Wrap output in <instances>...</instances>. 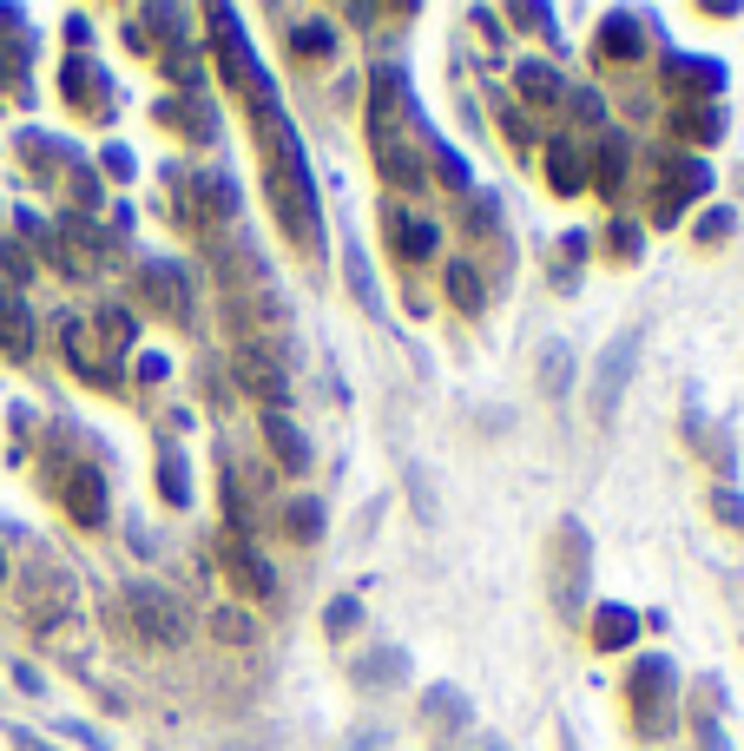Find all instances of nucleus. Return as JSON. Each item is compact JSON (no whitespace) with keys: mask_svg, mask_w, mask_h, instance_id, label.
I'll return each mask as SVG.
<instances>
[{"mask_svg":"<svg viewBox=\"0 0 744 751\" xmlns=\"http://www.w3.org/2000/svg\"><path fill=\"white\" fill-rule=\"evenodd\" d=\"M257 125H264V185H270V205H277V224L317 251L323 224H317V191H310V165H303V145L290 132V119L277 112L270 92H257Z\"/></svg>","mask_w":744,"mask_h":751,"instance_id":"obj_1","label":"nucleus"},{"mask_svg":"<svg viewBox=\"0 0 744 751\" xmlns=\"http://www.w3.org/2000/svg\"><path fill=\"white\" fill-rule=\"evenodd\" d=\"M633 713H640L646 739L673 732V673H666V660H640L633 666Z\"/></svg>","mask_w":744,"mask_h":751,"instance_id":"obj_2","label":"nucleus"},{"mask_svg":"<svg viewBox=\"0 0 744 751\" xmlns=\"http://www.w3.org/2000/svg\"><path fill=\"white\" fill-rule=\"evenodd\" d=\"M369 152H376V172L396 191H422V152L402 125H369Z\"/></svg>","mask_w":744,"mask_h":751,"instance_id":"obj_3","label":"nucleus"},{"mask_svg":"<svg viewBox=\"0 0 744 751\" xmlns=\"http://www.w3.org/2000/svg\"><path fill=\"white\" fill-rule=\"evenodd\" d=\"M125 607L138 614V633H145V640H165V647H171V640H185V620H178V600H171L165 587H152V581H138V587L125 594Z\"/></svg>","mask_w":744,"mask_h":751,"instance_id":"obj_4","label":"nucleus"},{"mask_svg":"<svg viewBox=\"0 0 744 751\" xmlns=\"http://www.w3.org/2000/svg\"><path fill=\"white\" fill-rule=\"evenodd\" d=\"M138 290H145L152 310H165L171 323H191V297H185V270H178V264H158V257H152V264L138 270Z\"/></svg>","mask_w":744,"mask_h":751,"instance_id":"obj_5","label":"nucleus"},{"mask_svg":"<svg viewBox=\"0 0 744 751\" xmlns=\"http://www.w3.org/2000/svg\"><path fill=\"white\" fill-rule=\"evenodd\" d=\"M237 383H244L257 402H270V409H277V402H290V376H284V369H277L257 343H244V350H237Z\"/></svg>","mask_w":744,"mask_h":751,"instance_id":"obj_6","label":"nucleus"},{"mask_svg":"<svg viewBox=\"0 0 744 751\" xmlns=\"http://www.w3.org/2000/svg\"><path fill=\"white\" fill-rule=\"evenodd\" d=\"M633 356H640V336H620V343L607 350V363H600V376H593V409H600V416H613V402H620V389H626V376H633Z\"/></svg>","mask_w":744,"mask_h":751,"instance_id":"obj_7","label":"nucleus"},{"mask_svg":"<svg viewBox=\"0 0 744 751\" xmlns=\"http://www.w3.org/2000/svg\"><path fill=\"white\" fill-rule=\"evenodd\" d=\"M218 554H224V574H231V581H237L251 600H270V594H277V574L264 567V554H257V548H244V541H224Z\"/></svg>","mask_w":744,"mask_h":751,"instance_id":"obj_8","label":"nucleus"},{"mask_svg":"<svg viewBox=\"0 0 744 751\" xmlns=\"http://www.w3.org/2000/svg\"><path fill=\"white\" fill-rule=\"evenodd\" d=\"M264 442H270L277 468H290V475H303V468H310V442H303V429H297L284 409H264Z\"/></svg>","mask_w":744,"mask_h":751,"instance_id":"obj_9","label":"nucleus"},{"mask_svg":"<svg viewBox=\"0 0 744 751\" xmlns=\"http://www.w3.org/2000/svg\"><path fill=\"white\" fill-rule=\"evenodd\" d=\"M66 508H73L79 528H99L106 521V482H99V468H73L66 475Z\"/></svg>","mask_w":744,"mask_h":751,"instance_id":"obj_10","label":"nucleus"},{"mask_svg":"<svg viewBox=\"0 0 744 751\" xmlns=\"http://www.w3.org/2000/svg\"><path fill=\"white\" fill-rule=\"evenodd\" d=\"M547 178H554L560 198H580V191H587V158H580L574 139H554V145H547Z\"/></svg>","mask_w":744,"mask_h":751,"instance_id":"obj_11","label":"nucleus"},{"mask_svg":"<svg viewBox=\"0 0 744 751\" xmlns=\"http://www.w3.org/2000/svg\"><path fill=\"white\" fill-rule=\"evenodd\" d=\"M389 238H396L402 257H429V251L442 244V231H435L429 218H409V211H389Z\"/></svg>","mask_w":744,"mask_h":751,"instance_id":"obj_12","label":"nucleus"},{"mask_svg":"<svg viewBox=\"0 0 744 751\" xmlns=\"http://www.w3.org/2000/svg\"><path fill=\"white\" fill-rule=\"evenodd\" d=\"M59 607H66V574L33 567V574H26V614H33V620H46V614H59Z\"/></svg>","mask_w":744,"mask_h":751,"instance_id":"obj_13","label":"nucleus"},{"mask_svg":"<svg viewBox=\"0 0 744 751\" xmlns=\"http://www.w3.org/2000/svg\"><path fill=\"white\" fill-rule=\"evenodd\" d=\"M640 640V614H626V607H600V620H593V647L600 653H620V647H633Z\"/></svg>","mask_w":744,"mask_h":751,"instance_id":"obj_14","label":"nucleus"},{"mask_svg":"<svg viewBox=\"0 0 744 751\" xmlns=\"http://www.w3.org/2000/svg\"><path fill=\"white\" fill-rule=\"evenodd\" d=\"M600 46H607L613 59H640V53H646V33H640V20H633V13H613V20H607V33H600Z\"/></svg>","mask_w":744,"mask_h":751,"instance_id":"obj_15","label":"nucleus"},{"mask_svg":"<svg viewBox=\"0 0 744 751\" xmlns=\"http://www.w3.org/2000/svg\"><path fill=\"white\" fill-rule=\"evenodd\" d=\"M521 99H528V106H554V99H560V73L541 66V59H528V66H521Z\"/></svg>","mask_w":744,"mask_h":751,"instance_id":"obj_16","label":"nucleus"},{"mask_svg":"<svg viewBox=\"0 0 744 751\" xmlns=\"http://www.w3.org/2000/svg\"><path fill=\"white\" fill-rule=\"evenodd\" d=\"M158 488H165V501H171V508H185V501H191V475H185V455H178V449H165V455H158Z\"/></svg>","mask_w":744,"mask_h":751,"instance_id":"obj_17","label":"nucleus"},{"mask_svg":"<svg viewBox=\"0 0 744 751\" xmlns=\"http://www.w3.org/2000/svg\"><path fill=\"white\" fill-rule=\"evenodd\" d=\"M290 46H297V59H317V53L330 59V53H336V26H330V20H303Z\"/></svg>","mask_w":744,"mask_h":751,"instance_id":"obj_18","label":"nucleus"},{"mask_svg":"<svg viewBox=\"0 0 744 751\" xmlns=\"http://www.w3.org/2000/svg\"><path fill=\"white\" fill-rule=\"evenodd\" d=\"M620 178H626V139L613 132V139L600 145V191H607V198H620Z\"/></svg>","mask_w":744,"mask_h":751,"instance_id":"obj_19","label":"nucleus"},{"mask_svg":"<svg viewBox=\"0 0 744 751\" xmlns=\"http://www.w3.org/2000/svg\"><path fill=\"white\" fill-rule=\"evenodd\" d=\"M284 534H290V541H317V534H323V501H290Z\"/></svg>","mask_w":744,"mask_h":751,"instance_id":"obj_20","label":"nucleus"},{"mask_svg":"<svg viewBox=\"0 0 744 751\" xmlns=\"http://www.w3.org/2000/svg\"><path fill=\"white\" fill-rule=\"evenodd\" d=\"M448 297L462 303V310H481L488 297H481V277H475V264H448Z\"/></svg>","mask_w":744,"mask_h":751,"instance_id":"obj_21","label":"nucleus"},{"mask_svg":"<svg viewBox=\"0 0 744 751\" xmlns=\"http://www.w3.org/2000/svg\"><path fill=\"white\" fill-rule=\"evenodd\" d=\"M211 633H224V640H237V647H244V640H251L244 607H218V614H211Z\"/></svg>","mask_w":744,"mask_h":751,"instance_id":"obj_22","label":"nucleus"},{"mask_svg":"<svg viewBox=\"0 0 744 751\" xmlns=\"http://www.w3.org/2000/svg\"><path fill=\"white\" fill-rule=\"evenodd\" d=\"M567 376H574V363H567V350L554 343V350H547V396H567Z\"/></svg>","mask_w":744,"mask_h":751,"instance_id":"obj_23","label":"nucleus"},{"mask_svg":"<svg viewBox=\"0 0 744 751\" xmlns=\"http://www.w3.org/2000/svg\"><path fill=\"white\" fill-rule=\"evenodd\" d=\"M66 92H73L79 106H92V66H86V59H73V66H66Z\"/></svg>","mask_w":744,"mask_h":751,"instance_id":"obj_24","label":"nucleus"},{"mask_svg":"<svg viewBox=\"0 0 744 751\" xmlns=\"http://www.w3.org/2000/svg\"><path fill=\"white\" fill-rule=\"evenodd\" d=\"M349 290H356L363 303H376V284H369V257H363V251H349Z\"/></svg>","mask_w":744,"mask_h":751,"instance_id":"obj_25","label":"nucleus"},{"mask_svg":"<svg viewBox=\"0 0 744 751\" xmlns=\"http://www.w3.org/2000/svg\"><path fill=\"white\" fill-rule=\"evenodd\" d=\"M732 224H739L732 211H706V218H699V238H706V244H719V238H732Z\"/></svg>","mask_w":744,"mask_h":751,"instance_id":"obj_26","label":"nucleus"},{"mask_svg":"<svg viewBox=\"0 0 744 751\" xmlns=\"http://www.w3.org/2000/svg\"><path fill=\"white\" fill-rule=\"evenodd\" d=\"M99 330H106V343H132V317H125V310H106Z\"/></svg>","mask_w":744,"mask_h":751,"instance_id":"obj_27","label":"nucleus"},{"mask_svg":"<svg viewBox=\"0 0 744 751\" xmlns=\"http://www.w3.org/2000/svg\"><path fill=\"white\" fill-rule=\"evenodd\" d=\"M679 125H686V132H706V139H712V132H725V112H686Z\"/></svg>","mask_w":744,"mask_h":751,"instance_id":"obj_28","label":"nucleus"},{"mask_svg":"<svg viewBox=\"0 0 744 751\" xmlns=\"http://www.w3.org/2000/svg\"><path fill=\"white\" fill-rule=\"evenodd\" d=\"M712 508H719V515H725L732 528H744V501L732 495V488H719V501H712Z\"/></svg>","mask_w":744,"mask_h":751,"instance_id":"obj_29","label":"nucleus"},{"mask_svg":"<svg viewBox=\"0 0 744 751\" xmlns=\"http://www.w3.org/2000/svg\"><path fill=\"white\" fill-rule=\"evenodd\" d=\"M349 627H356V600H336L330 607V633H349Z\"/></svg>","mask_w":744,"mask_h":751,"instance_id":"obj_30","label":"nucleus"},{"mask_svg":"<svg viewBox=\"0 0 744 751\" xmlns=\"http://www.w3.org/2000/svg\"><path fill=\"white\" fill-rule=\"evenodd\" d=\"M0 581H7V567H0Z\"/></svg>","mask_w":744,"mask_h":751,"instance_id":"obj_31","label":"nucleus"}]
</instances>
